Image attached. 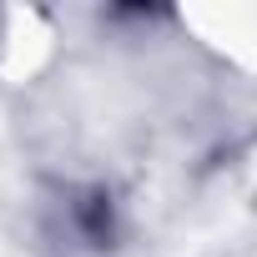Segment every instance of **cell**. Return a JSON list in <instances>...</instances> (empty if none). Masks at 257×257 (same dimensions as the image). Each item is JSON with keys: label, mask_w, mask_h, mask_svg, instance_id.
Returning <instances> with one entry per match:
<instances>
[{"label": "cell", "mask_w": 257, "mask_h": 257, "mask_svg": "<svg viewBox=\"0 0 257 257\" xmlns=\"http://www.w3.org/2000/svg\"><path fill=\"white\" fill-rule=\"evenodd\" d=\"M81 227L91 232V242H111V202L106 197H86L81 202Z\"/></svg>", "instance_id": "1"}]
</instances>
